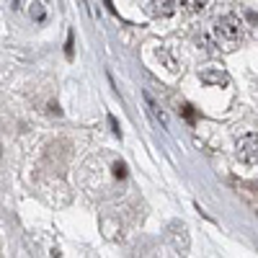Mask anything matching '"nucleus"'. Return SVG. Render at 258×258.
I'll use <instances>...</instances> for the list:
<instances>
[{
	"mask_svg": "<svg viewBox=\"0 0 258 258\" xmlns=\"http://www.w3.org/2000/svg\"><path fill=\"white\" fill-rule=\"evenodd\" d=\"M240 194H245V197H255V199H258V181H253V183H243V186H240Z\"/></svg>",
	"mask_w": 258,
	"mask_h": 258,
	"instance_id": "8",
	"label": "nucleus"
},
{
	"mask_svg": "<svg viewBox=\"0 0 258 258\" xmlns=\"http://www.w3.org/2000/svg\"><path fill=\"white\" fill-rule=\"evenodd\" d=\"M145 220V214H132V207L106 209L101 214V232L106 240H124V232Z\"/></svg>",
	"mask_w": 258,
	"mask_h": 258,
	"instance_id": "1",
	"label": "nucleus"
},
{
	"mask_svg": "<svg viewBox=\"0 0 258 258\" xmlns=\"http://www.w3.org/2000/svg\"><path fill=\"white\" fill-rule=\"evenodd\" d=\"M202 80L204 83H212V85H227L230 83L225 73H214V70H204L202 73Z\"/></svg>",
	"mask_w": 258,
	"mask_h": 258,
	"instance_id": "6",
	"label": "nucleus"
},
{
	"mask_svg": "<svg viewBox=\"0 0 258 258\" xmlns=\"http://www.w3.org/2000/svg\"><path fill=\"white\" fill-rule=\"evenodd\" d=\"M181 6H183L188 13H202V11L209 6V0H181Z\"/></svg>",
	"mask_w": 258,
	"mask_h": 258,
	"instance_id": "7",
	"label": "nucleus"
},
{
	"mask_svg": "<svg viewBox=\"0 0 258 258\" xmlns=\"http://www.w3.org/2000/svg\"><path fill=\"white\" fill-rule=\"evenodd\" d=\"M181 114H183V116H186V119H188L191 124H194V121H197V114H194V111H191V106H188V103H183V106H181Z\"/></svg>",
	"mask_w": 258,
	"mask_h": 258,
	"instance_id": "9",
	"label": "nucleus"
},
{
	"mask_svg": "<svg viewBox=\"0 0 258 258\" xmlns=\"http://www.w3.org/2000/svg\"><path fill=\"white\" fill-rule=\"evenodd\" d=\"M235 155L243 165H258V135L255 132L243 135L235 145Z\"/></svg>",
	"mask_w": 258,
	"mask_h": 258,
	"instance_id": "4",
	"label": "nucleus"
},
{
	"mask_svg": "<svg viewBox=\"0 0 258 258\" xmlns=\"http://www.w3.org/2000/svg\"><path fill=\"white\" fill-rule=\"evenodd\" d=\"M176 11V0H147V13L155 18H168Z\"/></svg>",
	"mask_w": 258,
	"mask_h": 258,
	"instance_id": "5",
	"label": "nucleus"
},
{
	"mask_svg": "<svg viewBox=\"0 0 258 258\" xmlns=\"http://www.w3.org/2000/svg\"><path fill=\"white\" fill-rule=\"evenodd\" d=\"M214 39H217V44H222L225 49L238 47L240 39H243V21L232 13L217 18V24H214Z\"/></svg>",
	"mask_w": 258,
	"mask_h": 258,
	"instance_id": "2",
	"label": "nucleus"
},
{
	"mask_svg": "<svg viewBox=\"0 0 258 258\" xmlns=\"http://www.w3.org/2000/svg\"><path fill=\"white\" fill-rule=\"evenodd\" d=\"M165 240H168V245L173 248L176 253H181V255H186L188 253V248H191V235H188V227L181 222V220H170L168 225H165Z\"/></svg>",
	"mask_w": 258,
	"mask_h": 258,
	"instance_id": "3",
	"label": "nucleus"
},
{
	"mask_svg": "<svg viewBox=\"0 0 258 258\" xmlns=\"http://www.w3.org/2000/svg\"><path fill=\"white\" fill-rule=\"evenodd\" d=\"M73 47H75V41H73V31L68 34V44H64V54H68V59H73Z\"/></svg>",
	"mask_w": 258,
	"mask_h": 258,
	"instance_id": "10",
	"label": "nucleus"
}]
</instances>
